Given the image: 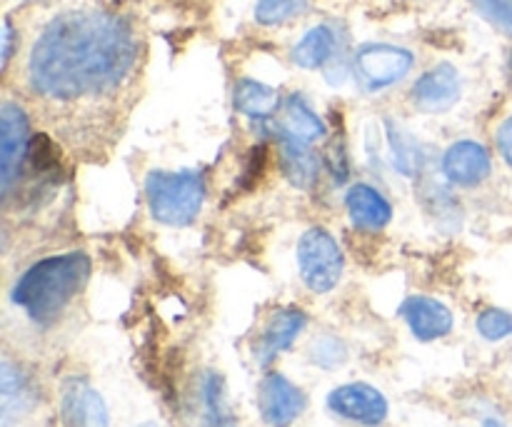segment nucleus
<instances>
[{"label":"nucleus","instance_id":"25","mask_svg":"<svg viewBox=\"0 0 512 427\" xmlns=\"http://www.w3.org/2000/svg\"><path fill=\"white\" fill-rule=\"evenodd\" d=\"M485 20L512 35V0H470Z\"/></svg>","mask_w":512,"mask_h":427},{"label":"nucleus","instance_id":"29","mask_svg":"<svg viewBox=\"0 0 512 427\" xmlns=\"http://www.w3.org/2000/svg\"><path fill=\"white\" fill-rule=\"evenodd\" d=\"M138 427H158L155 423H145V425H138Z\"/></svg>","mask_w":512,"mask_h":427},{"label":"nucleus","instance_id":"21","mask_svg":"<svg viewBox=\"0 0 512 427\" xmlns=\"http://www.w3.org/2000/svg\"><path fill=\"white\" fill-rule=\"evenodd\" d=\"M390 135V158H393V165L403 175H415L420 170V163H423V155H420L418 143L410 138L403 130L388 128Z\"/></svg>","mask_w":512,"mask_h":427},{"label":"nucleus","instance_id":"3","mask_svg":"<svg viewBox=\"0 0 512 427\" xmlns=\"http://www.w3.org/2000/svg\"><path fill=\"white\" fill-rule=\"evenodd\" d=\"M145 198L158 223L183 228L193 223L203 208V175L195 170H153L145 178Z\"/></svg>","mask_w":512,"mask_h":427},{"label":"nucleus","instance_id":"17","mask_svg":"<svg viewBox=\"0 0 512 427\" xmlns=\"http://www.w3.org/2000/svg\"><path fill=\"white\" fill-rule=\"evenodd\" d=\"M0 390H3V427H10L15 423V418L30 410L33 395H30V385L25 375L8 360L0 370Z\"/></svg>","mask_w":512,"mask_h":427},{"label":"nucleus","instance_id":"14","mask_svg":"<svg viewBox=\"0 0 512 427\" xmlns=\"http://www.w3.org/2000/svg\"><path fill=\"white\" fill-rule=\"evenodd\" d=\"M345 205H348L350 220L363 230H380L393 218V208H390L388 198L380 195L373 185H353L348 190Z\"/></svg>","mask_w":512,"mask_h":427},{"label":"nucleus","instance_id":"22","mask_svg":"<svg viewBox=\"0 0 512 427\" xmlns=\"http://www.w3.org/2000/svg\"><path fill=\"white\" fill-rule=\"evenodd\" d=\"M308 8V0H258L255 20L260 25H280Z\"/></svg>","mask_w":512,"mask_h":427},{"label":"nucleus","instance_id":"15","mask_svg":"<svg viewBox=\"0 0 512 427\" xmlns=\"http://www.w3.org/2000/svg\"><path fill=\"white\" fill-rule=\"evenodd\" d=\"M280 160H283V170L288 175V180L298 188H308L315 180V173H318V160L310 153L308 143L295 135L280 130Z\"/></svg>","mask_w":512,"mask_h":427},{"label":"nucleus","instance_id":"19","mask_svg":"<svg viewBox=\"0 0 512 427\" xmlns=\"http://www.w3.org/2000/svg\"><path fill=\"white\" fill-rule=\"evenodd\" d=\"M278 105V90L258 83V80H240L238 88H235V108L248 118H268L278 110Z\"/></svg>","mask_w":512,"mask_h":427},{"label":"nucleus","instance_id":"2","mask_svg":"<svg viewBox=\"0 0 512 427\" xmlns=\"http://www.w3.org/2000/svg\"><path fill=\"white\" fill-rule=\"evenodd\" d=\"M90 260L83 253H65L30 265L13 288V303L33 323L50 325L60 318L70 300L85 288Z\"/></svg>","mask_w":512,"mask_h":427},{"label":"nucleus","instance_id":"18","mask_svg":"<svg viewBox=\"0 0 512 427\" xmlns=\"http://www.w3.org/2000/svg\"><path fill=\"white\" fill-rule=\"evenodd\" d=\"M200 418L205 427H230V408L225 403L223 378L218 373H205L200 380Z\"/></svg>","mask_w":512,"mask_h":427},{"label":"nucleus","instance_id":"10","mask_svg":"<svg viewBox=\"0 0 512 427\" xmlns=\"http://www.w3.org/2000/svg\"><path fill=\"white\" fill-rule=\"evenodd\" d=\"M493 170V160L478 140H458L443 155V175L460 188H475Z\"/></svg>","mask_w":512,"mask_h":427},{"label":"nucleus","instance_id":"4","mask_svg":"<svg viewBox=\"0 0 512 427\" xmlns=\"http://www.w3.org/2000/svg\"><path fill=\"white\" fill-rule=\"evenodd\" d=\"M343 250L323 228H310L298 243L300 278L313 293H330L343 278Z\"/></svg>","mask_w":512,"mask_h":427},{"label":"nucleus","instance_id":"12","mask_svg":"<svg viewBox=\"0 0 512 427\" xmlns=\"http://www.w3.org/2000/svg\"><path fill=\"white\" fill-rule=\"evenodd\" d=\"M398 315L408 323L410 333L420 343H433V340L445 338L453 330V313H450L448 305H443L435 298H428V295L408 298L400 305Z\"/></svg>","mask_w":512,"mask_h":427},{"label":"nucleus","instance_id":"16","mask_svg":"<svg viewBox=\"0 0 512 427\" xmlns=\"http://www.w3.org/2000/svg\"><path fill=\"white\" fill-rule=\"evenodd\" d=\"M335 43H338V40H335L333 28H328V25H315L313 30H308V33L298 40V45L293 48L290 58H293V63L298 65V68H323V65L333 58Z\"/></svg>","mask_w":512,"mask_h":427},{"label":"nucleus","instance_id":"20","mask_svg":"<svg viewBox=\"0 0 512 427\" xmlns=\"http://www.w3.org/2000/svg\"><path fill=\"white\" fill-rule=\"evenodd\" d=\"M280 130H285V133L310 143V140L320 138V135L325 133V125L323 120H320L318 115L305 105V100L300 98V95H290V98L285 100L283 128Z\"/></svg>","mask_w":512,"mask_h":427},{"label":"nucleus","instance_id":"5","mask_svg":"<svg viewBox=\"0 0 512 427\" xmlns=\"http://www.w3.org/2000/svg\"><path fill=\"white\" fill-rule=\"evenodd\" d=\"M415 58L410 50L398 45L370 43L355 55V75L365 90H385L400 83L413 68Z\"/></svg>","mask_w":512,"mask_h":427},{"label":"nucleus","instance_id":"27","mask_svg":"<svg viewBox=\"0 0 512 427\" xmlns=\"http://www.w3.org/2000/svg\"><path fill=\"white\" fill-rule=\"evenodd\" d=\"M10 55H13V25H10V20H5V25H3V68H8Z\"/></svg>","mask_w":512,"mask_h":427},{"label":"nucleus","instance_id":"6","mask_svg":"<svg viewBox=\"0 0 512 427\" xmlns=\"http://www.w3.org/2000/svg\"><path fill=\"white\" fill-rule=\"evenodd\" d=\"M328 408L338 418L365 427H378L388 420V400L368 383H348L328 395Z\"/></svg>","mask_w":512,"mask_h":427},{"label":"nucleus","instance_id":"11","mask_svg":"<svg viewBox=\"0 0 512 427\" xmlns=\"http://www.w3.org/2000/svg\"><path fill=\"white\" fill-rule=\"evenodd\" d=\"M460 93H463L460 73L450 63H440L420 75L418 83L413 85V103L423 113H443L458 103Z\"/></svg>","mask_w":512,"mask_h":427},{"label":"nucleus","instance_id":"24","mask_svg":"<svg viewBox=\"0 0 512 427\" xmlns=\"http://www.w3.org/2000/svg\"><path fill=\"white\" fill-rule=\"evenodd\" d=\"M478 333L483 335L490 343H498V340L508 338L512 335V313H505V310L488 308L478 315Z\"/></svg>","mask_w":512,"mask_h":427},{"label":"nucleus","instance_id":"9","mask_svg":"<svg viewBox=\"0 0 512 427\" xmlns=\"http://www.w3.org/2000/svg\"><path fill=\"white\" fill-rule=\"evenodd\" d=\"M258 408L268 425L290 427L305 410V393L285 375L270 373L258 388Z\"/></svg>","mask_w":512,"mask_h":427},{"label":"nucleus","instance_id":"13","mask_svg":"<svg viewBox=\"0 0 512 427\" xmlns=\"http://www.w3.org/2000/svg\"><path fill=\"white\" fill-rule=\"evenodd\" d=\"M305 318L303 310L298 308H280L265 323L263 333H260L258 345H255V358L260 365H270L280 353L290 348L295 343L300 333L305 330Z\"/></svg>","mask_w":512,"mask_h":427},{"label":"nucleus","instance_id":"8","mask_svg":"<svg viewBox=\"0 0 512 427\" xmlns=\"http://www.w3.org/2000/svg\"><path fill=\"white\" fill-rule=\"evenodd\" d=\"M60 420L65 427H108L105 400L88 380L68 378L60 385Z\"/></svg>","mask_w":512,"mask_h":427},{"label":"nucleus","instance_id":"26","mask_svg":"<svg viewBox=\"0 0 512 427\" xmlns=\"http://www.w3.org/2000/svg\"><path fill=\"white\" fill-rule=\"evenodd\" d=\"M498 150L503 155V160L508 165H512V118L505 120L503 125L498 128Z\"/></svg>","mask_w":512,"mask_h":427},{"label":"nucleus","instance_id":"28","mask_svg":"<svg viewBox=\"0 0 512 427\" xmlns=\"http://www.w3.org/2000/svg\"><path fill=\"white\" fill-rule=\"evenodd\" d=\"M483 427H508V425H503L500 420H485Z\"/></svg>","mask_w":512,"mask_h":427},{"label":"nucleus","instance_id":"7","mask_svg":"<svg viewBox=\"0 0 512 427\" xmlns=\"http://www.w3.org/2000/svg\"><path fill=\"white\" fill-rule=\"evenodd\" d=\"M28 115L15 103H5L0 110V183L3 193L8 195L13 180L20 175V165L28 155Z\"/></svg>","mask_w":512,"mask_h":427},{"label":"nucleus","instance_id":"1","mask_svg":"<svg viewBox=\"0 0 512 427\" xmlns=\"http://www.w3.org/2000/svg\"><path fill=\"white\" fill-rule=\"evenodd\" d=\"M138 38L123 15L108 10H70L40 33L30 50L28 78L55 103L110 95L138 63Z\"/></svg>","mask_w":512,"mask_h":427},{"label":"nucleus","instance_id":"23","mask_svg":"<svg viewBox=\"0 0 512 427\" xmlns=\"http://www.w3.org/2000/svg\"><path fill=\"white\" fill-rule=\"evenodd\" d=\"M310 360L325 370L340 368L348 360V348L338 338H333V335H320L310 345Z\"/></svg>","mask_w":512,"mask_h":427}]
</instances>
